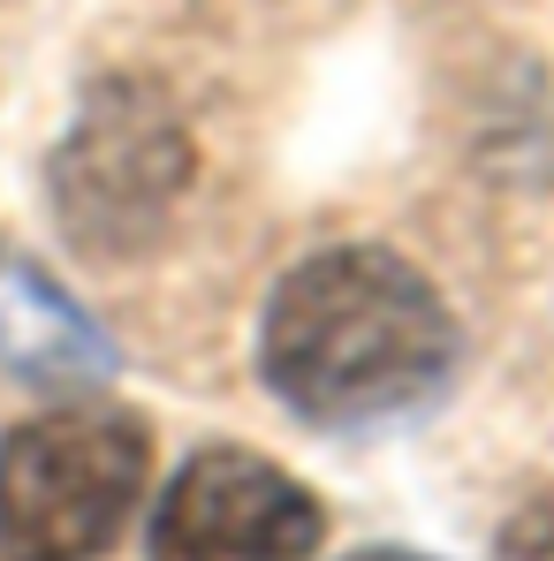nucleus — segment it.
Masks as SVG:
<instances>
[{
    "label": "nucleus",
    "mask_w": 554,
    "mask_h": 561,
    "mask_svg": "<svg viewBox=\"0 0 554 561\" xmlns=\"http://www.w3.org/2000/svg\"><path fill=\"white\" fill-rule=\"evenodd\" d=\"M152 440L122 410H54L0 440V547L8 561H99L129 524Z\"/></svg>",
    "instance_id": "nucleus-2"
},
{
    "label": "nucleus",
    "mask_w": 554,
    "mask_h": 561,
    "mask_svg": "<svg viewBox=\"0 0 554 561\" xmlns=\"http://www.w3.org/2000/svg\"><path fill=\"white\" fill-rule=\"evenodd\" d=\"M494 561H554V493H547V501H532V508H517V516L501 524Z\"/></svg>",
    "instance_id": "nucleus-6"
},
{
    "label": "nucleus",
    "mask_w": 554,
    "mask_h": 561,
    "mask_svg": "<svg viewBox=\"0 0 554 561\" xmlns=\"http://www.w3.org/2000/svg\"><path fill=\"white\" fill-rule=\"evenodd\" d=\"M350 561H426V554H403V547H372V554H350Z\"/></svg>",
    "instance_id": "nucleus-7"
},
{
    "label": "nucleus",
    "mask_w": 554,
    "mask_h": 561,
    "mask_svg": "<svg viewBox=\"0 0 554 561\" xmlns=\"http://www.w3.org/2000/svg\"><path fill=\"white\" fill-rule=\"evenodd\" d=\"M456 365V319L410 259L350 243L319 251L274 288L259 373L296 417L372 425L426 402Z\"/></svg>",
    "instance_id": "nucleus-1"
},
{
    "label": "nucleus",
    "mask_w": 554,
    "mask_h": 561,
    "mask_svg": "<svg viewBox=\"0 0 554 561\" xmlns=\"http://www.w3.org/2000/svg\"><path fill=\"white\" fill-rule=\"evenodd\" d=\"M319 501L251 448H205L176 470L152 516V561H312Z\"/></svg>",
    "instance_id": "nucleus-4"
},
{
    "label": "nucleus",
    "mask_w": 554,
    "mask_h": 561,
    "mask_svg": "<svg viewBox=\"0 0 554 561\" xmlns=\"http://www.w3.org/2000/svg\"><path fill=\"white\" fill-rule=\"evenodd\" d=\"M0 357L23 379H99L114 365V350L99 342V327L46 274H31V266L8 280V304H0Z\"/></svg>",
    "instance_id": "nucleus-5"
},
{
    "label": "nucleus",
    "mask_w": 554,
    "mask_h": 561,
    "mask_svg": "<svg viewBox=\"0 0 554 561\" xmlns=\"http://www.w3.org/2000/svg\"><path fill=\"white\" fill-rule=\"evenodd\" d=\"M183 175L190 152L168 106L137 84H114L77 114L69 145L54 160V205L84 251H137L160 228V213L176 205Z\"/></svg>",
    "instance_id": "nucleus-3"
}]
</instances>
